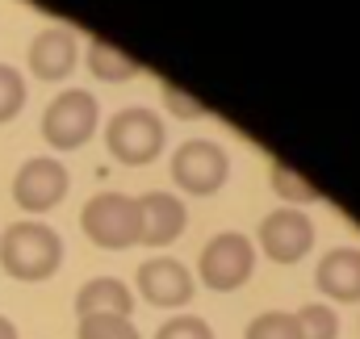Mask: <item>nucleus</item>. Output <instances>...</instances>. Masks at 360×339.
<instances>
[{
	"label": "nucleus",
	"mask_w": 360,
	"mask_h": 339,
	"mask_svg": "<svg viewBox=\"0 0 360 339\" xmlns=\"http://www.w3.org/2000/svg\"><path fill=\"white\" fill-rule=\"evenodd\" d=\"M243 339H302V335H297V319L289 310H264L248 323Z\"/></svg>",
	"instance_id": "17"
},
{
	"label": "nucleus",
	"mask_w": 360,
	"mask_h": 339,
	"mask_svg": "<svg viewBox=\"0 0 360 339\" xmlns=\"http://www.w3.org/2000/svg\"><path fill=\"white\" fill-rule=\"evenodd\" d=\"M101 105L89 88H63L46 109H42V139L55 151H76L96 134Z\"/></svg>",
	"instance_id": "5"
},
{
	"label": "nucleus",
	"mask_w": 360,
	"mask_h": 339,
	"mask_svg": "<svg viewBox=\"0 0 360 339\" xmlns=\"http://www.w3.org/2000/svg\"><path fill=\"white\" fill-rule=\"evenodd\" d=\"M256 272V243L243 235V231H222L214 235L205 248H201V260H197V281L214 293H235L252 281Z\"/></svg>",
	"instance_id": "4"
},
{
	"label": "nucleus",
	"mask_w": 360,
	"mask_h": 339,
	"mask_svg": "<svg viewBox=\"0 0 360 339\" xmlns=\"http://www.w3.org/2000/svg\"><path fill=\"white\" fill-rule=\"evenodd\" d=\"M164 143H168L164 117L155 109H147V105H126L105 126V147L126 168H143V164L160 160L164 155Z\"/></svg>",
	"instance_id": "3"
},
{
	"label": "nucleus",
	"mask_w": 360,
	"mask_h": 339,
	"mask_svg": "<svg viewBox=\"0 0 360 339\" xmlns=\"http://www.w3.org/2000/svg\"><path fill=\"white\" fill-rule=\"evenodd\" d=\"M139 210H143V248H168L188 226V210L176 193L151 188L139 197Z\"/></svg>",
	"instance_id": "10"
},
{
	"label": "nucleus",
	"mask_w": 360,
	"mask_h": 339,
	"mask_svg": "<svg viewBox=\"0 0 360 339\" xmlns=\"http://www.w3.org/2000/svg\"><path fill=\"white\" fill-rule=\"evenodd\" d=\"M76 59H80L76 34L63 30V25H51V30H42L30 42V72L38 80H63V76H72Z\"/></svg>",
	"instance_id": "11"
},
{
	"label": "nucleus",
	"mask_w": 360,
	"mask_h": 339,
	"mask_svg": "<svg viewBox=\"0 0 360 339\" xmlns=\"http://www.w3.org/2000/svg\"><path fill=\"white\" fill-rule=\"evenodd\" d=\"M25 105V76L8 63H0V126L13 122Z\"/></svg>",
	"instance_id": "19"
},
{
	"label": "nucleus",
	"mask_w": 360,
	"mask_h": 339,
	"mask_svg": "<svg viewBox=\"0 0 360 339\" xmlns=\"http://www.w3.org/2000/svg\"><path fill=\"white\" fill-rule=\"evenodd\" d=\"M89 72L96 76V80L122 84V80L139 76V63H134L130 55H122L113 42H101V38H92V42H89Z\"/></svg>",
	"instance_id": "14"
},
{
	"label": "nucleus",
	"mask_w": 360,
	"mask_h": 339,
	"mask_svg": "<svg viewBox=\"0 0 360 339\" xmlns=\"http://www.w3.org/2000/svg\"><path fill=\"white\" fill-rule=\"evenodd\" d=\"M134 281H139V293L151 306H160V310H180L197 293L193 272L180 264L176 255H151V260H143L139 272H134Z\"/></svg>",
	"instance_id": "9"
},
{
	"label": "nucleus",
	"mask_w": 360,
	"mask_h": 339,
	"mask_svg": "<svg viewBox=\"0 0 360 339\" xmlns=\"http://www.w3.org/2000/svg\"><path fill=\"white\" fill-rule=\"evenodd\" d=\"M76 335L80 339H139V327L130 319H117V314H89V319H80Z\"/></svg>",
	"instance_id": "18"
},
{
	"label": "nucleus",
	"mask_w": 360,
	"mask_h": 339,
	"mask_svg": "<svg viewBox=\"0 0 360 339\" xmlns=\"http://www.w3.org/2000/svg\"><path fill=\"white\" fill-rule=\"evenodd\" d=\"M272 193H276L281 201H289V205H310V201H319V188H314L306 176H297L289 164H281V160H272Z\"/></svg>",
	"instance_id": "15"
},
{
	"label": "nucleus",
	"mask_w": 360,
	"mask_h": 339,
	"mask_svg": "<svg viewBox=\"0 0 360 339\" xmlns=\"http://www.w3.org/2000/svg\"><path fill=\"white\" fill-rule=\"evenodd\" d=\"M314 285L331 302H360V248H331L314 268Z\"/></svg>",
	"instance_id": "12"
},
{
	"label": "nucleus",
	"mask_w": 360,
	"mask_h": 339,
	"mask_svg": "<svg viewBox=\"0 0 360 339\" xmlns=\"http://www.w3.org/2000/svg\"><path fill=\"white\" fill-rule=\"evenodd\" d=\"M172 180L193 197H210L231 180V155L214 139H184L172 151Z\"/></svg>",
	"instance_id": "6"
},
{
	"label": "nucleus",
	"mask_w": 360,
	"mask_h": 339,
	"mask_svg": "<svg viewBox=\"0 0 360 339\" xmlns=\"http://www.w3.org/2000/svg\"><path fill=\"white\" fill-rule=\"evenodd\" d=\"M256 243H260V252L269 255L272 264H297V260H306L310 248H314V222L297 205L272 210V214L260 218Z\"/></svg>",
	"instance_id": "7"
},
{
	"label": "nucleus",
	"mask_w": 360,
	"mask_h": 339,
	"mask_svg": "<svg viewBox=\"0 0 360 339\" xmlns=\"http://www.w3.org/2000/svg\"><path fill=\"white\" fill-rule=\"evenodd\" d=\"M164 105H172V113L176 117H201L205 109H201V101H193V96H184L180 88L164 84Z\"/></svg>",
	"instance_id": "21"
},
{
	"label": "nucleus",
	"mask_w": 360,
	"mask_h": 339,
	"mask_svg": "<svg viewBox=\"0 0 360 339\" xmlns=\"http://www.w3.org/2000/svg\"><path fill=\"white\" fill-rule=\"evenodd\" d=\"M68 188H72V176L68 168L59 164V160H51V155H34V160H25L17 176H13V201H17V210H25V214H46V210H55L63 197H68Z\"/></svg>",
	"instance_id": "8"
},
{
	"label": "nucleus",
	"mask_w": 360,
	"mask_h": 339,
	"mask_svg": "<svg viewBox=\"0 0 360 339\" xmlns=\"http://www.w3.org/2000/svg\"><path fill=\"white\" fill-rule=\"evenodd\" d=\"M293 319H297V335L302 339H340V314L331 306H323V302L302 306Z\"/></svg>",
	"instance_id": "16"
},
{
	"label": "nucleus",
	"mask_w": 360,
	"mask_h": 339,
	"mask_svg": "<svg viewBox=\"0 0 360 339\" xmlns=\"http://www.w3.org/2000/svg\"><path fill=\"white\" fill-rule=\"evenodd\" d=\"M80 226L96 248L105 252H126L134 243H143V210H139V197L130 193H96L84 201L80 210Z\"/></svg>",
	"instance_id": "2"
},
{
	"label": "nucleus",
	"mask_w": 360,
	"mask_h": 339,
	"mask_svg": "<svg viewBox=\"0 0 360 339\" xmlns=\"http://www.w3.org/2000/svg\"><path fill=\"white\" fill-rule=\"evenodd\" d=\"M155 339H214V327L197 314H176L155 331Z\"/></svg>",
	"instance_id": "20"
},
{
	"label": "nucleus",
	"mask_w": 360,
	"mask_h": 339,
	"mask_svg": "<svg viewBox=\"0 0 360 339\" xmlns=\"http://www.w3.org/2000/svg\"><path fill=\"white\" fill-rule=\"evenodd\" d=\"M63 264V239L38 218H21L0 235V268L13 281H46Z\"/></svg>",
	"instance_id": "1"
},
{
	"label": "nucleus",
	"mask_w": 360,
	"mask_h": 339,
	"mask_svg": "<svg viewBox=\"0 0 360 339\" xmlns=\"http://www.w3.org/2000/svg\"><path fill=\"white\" fill-rule=\"evenodd\" d=\"M0 339H17V327H13V319H4V314H0Z\"/></svg>",
	"instance_id": "22"
},
{
	"label": "nucleus",
	"mask_w": 360,
	"mask_h": 339,
	"mask_svg": "<svg viewBox=\"0 0 360 339\" xmlns=\"http://www.w3.org/2000/svg\"><path fill=\"white\" fill-rule=\"evenodd\" d=\"M130 310H134V293L117 276H92L89 285H80V293H76V314L80 319H89V314L130 319Z\"/></svg>",
	"instance_id": "13"
}]
</instances>
